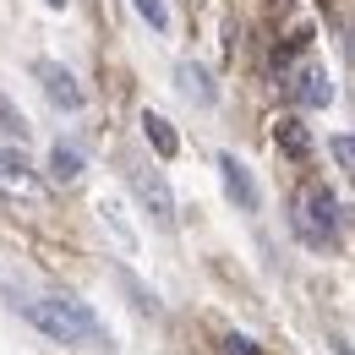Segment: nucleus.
Here are the masks:
<instances>
[{
  "label": "nucleus",
  "mask_w": 355,
  "mask_h": 355,
  "mask_svg": "<svg viewBox=\"0 0 355 355\" xmlns=\"http://www.w3.org/2000/svg\"><path fill=\"white\" fill-rule=\"evenodd\" d=\"M11 306L55 345H104L98 311L88 301H77V295H11Z\"/></svg>",
  "instance_id": "f257e3e1"
},
{
  "label": "nucleus",
  "mask_w": 355,
  "mask_h": 355,
  "mask_svg": "<svg viewBox=\"0 0 355 355\" xmlns=\"http://www.w3.org/2000/svg\"><path fill=\"white\" fill-rule=\"evenodd\" d=\"M290 224H295V235H301L306 246H317V252H328V246L345 235V208H339V197L328 191V180H306V186L295 191Z\"/></svg>",
  "instance_id": "f03ea898"
},
{
  "label": "nucleus",
  "mask_w": 355,
  "mask_h": 355,
  "mask_svg": "<svg viewBox=\"0 0 355 355\" xmlns=\"http://www.w3.org/2000/svg\"><path fill=\"white\" fill-rule=\"evenodd\" d=\"M279 88L290 93L301 110H328V104H334V77H328V66H317V60L279 66Z\"/></svg>",
  "instance_id": "7ed1b4c3"
},
{
  "label": "nucleus",
  "mask_w": 355,
  "mask_h": 355,
  "mask_svg": "<svg viewBox=\"0 0 355 355\" xmlns=\"http://www.w3.org/2000/svg\"><path fill=\"white\" fill-rule=\"evenodd\" d=\"M132 186H137V197H142V208H148V219L159 224V230H170L175 224V191H170V180L159 175L153 164H137L132 170Z\"/></svg>",
  "instance_id": "20e7f679"
},
{
  "label": "nucleus",
  "mask_w": 355,
  "mask_h": 355,
  "mask_svg": "<svg viewBox=\"0 0 355 355\" xmlns=\"http://www.w3.org/2000/svg\"><path fill=\"white\" fill-rule=\"evenodd\" d=\"M33 77H39V88H44V98L55 110H83V104H88V88H83L60 60H33Z\"/></svg>",
  "instance_id": "39448f33"
},
{
  "label": "nucleus",
  "mask_w": 355,
  "mask_h": 355,
  "mask_svg": "<svg viewBox=\"0 0 355 355\" xmlns=\"http://www.w3.org/2000/svg\"><path fill=\"white\" fill-rule=\"evenodd\" d=\"M219 180H224V197L241 208V214H257V202H263V191H257V180L252 170L235 159V153H219Z\"/></svg>",
  "instance_id": "423d86ee"
},
{
  "label": "nucleus",
  "mask_w": 355,
  "mask_h": 355,
  "mask_svg": "<svg viewBox=\"0 0 355 355\" xmlns=\"http://www.w3.org/2000/svg\"><path fill=\"white\" fill-rule=\"evenodd\" d=\"M175 83H180V93L191 98V104H219V88H214V71L208 66H197V60H180L175 66Z\"/></svg>",
  "instance_id": "0eeeda50"
},
{
  "label": "nucleus",
  "mask_w": 355,
  "mask_h": 355,
  "mask_svg": "<svg viewBox=\"0 0 355 355\" xmlns=\"http://www.w3.org/2000/svg\"><path fill=\"white\" fill-rule=\"evenodd\" d=\"M0 197H6V202L39 208V202H44V180L33 175V170H0Z\"/></svg>",
  "instance_id": "6e6552de"
},
{
  "label": "nucleus",
  "mask_w": 355,
  "mask_h": 355,
  "mask_svg": "<svg viewBox=\"0 0 355 355\" xmlns=\"http://www.w3.org/2000/svg\"><path fill=\"white\" fill-rule=\"evenodd\" d=\"M273 142H279L290 159H301V164L311 159V132H306V121H301V115H279V126H273Z\"/></svg>",
  "instance_id": "1a4fd4ad"
},
{
  "label": "nucleus",
  "mask_w": 355,
  "mask_h": 355,
  "mask_svg": "<svg viewBox=\"0 0 355 355\" xmlns=\"http://www.w3.org/2000/svg\"><path fill=\"white\" fill-rule=\"evenodd\" d=\"M83 170H88V164H83V148H71V142H55V148H49V180H55V186H77Z\"/></svg>",
  "instance_id": "9d476101"
},
{
  "label": "nucleus",
  "mask_w": 355,
  "mask_h": 355,
  "mask_svg": "<svg viewBox=\"0 0 355 355\" xmlns=\"http://www.w3.org/2000/svg\"><path fill=\"white\" fill-rule=\"evenodd\" d=\"M142 137H148V148L159 153V159H175L180 153V137H175V126L159 115V110H142Z\"/></svg>",
  "instance_id": "9b49d317"
},
{
  "label": "nucleus",
  "mask_w": 355,
  "mask_h": 355,
  "mask_svg": "<svg viewBox=\"0 0 355 355\" xmlns=\"http://www.w3.org/2000/svg\"><path fill=\"white\" fill-rule=\"evenodd\" d=\"M132 6H137V17H142L153 33H164V28H170V6H164V0H132Z\"/></svg>",
  "instance_id": "f8f14e48"
},
{
  "label": "nucleus",
  "mask_w": 355,
  "mask_h": 355,
  "mask_svg": "<svg viewBox=\"0 0 355 355\" xmlns=\"http://www.w3.org/2000/svg\"><path fill=\"white\" fill-rule=\"evenodd\" d=\"M98 214H104V224H110V230L121 235V246H126V252H137V235H132V224L121 219V202H104Z\"/></svg>",
  "instance_id": "ddd939ff"
},
{
  "label": "nucleus",
  "mask_w": 355,
  "mask_h": 355,
  "mask_svg": "<svg viewBox=\"0 0 355 355\" xmlns=\"http://www.w3.org/2000/svg\"><path fill=\"white\" fill-rule=\"evenodd\" d=\"M121 284H126V290H132V301H137V311H159V295H153V290H148V284H142V279H137V273H121Z\"/></svg>",
  "instance_id": "4468645a"
},
{
  "label": "nucleus",
  "mask_w": 355,
  "mask_h": 355,
  "mask_svg": "<svg viewBox=\"0 0 355 355\" xmlns=\"http://www.w3.org/2000/svg\"><path fill=\"white\" fill-rule=\"evenodd\" d=\"M328 148H334V164L350 175V170H355V142H350V132H339L334 142H328Z\"/></svg>",
  "instance_id": "2eb2a0df"
},
{
  "label": "nucleus",
  "mask_w": 355,
  "mask_h": 355,
  "mask_svg": "<svg viewBox=\"0 0 355 355\" xmlns=\"http://www.w3.org/2000/svg\"><path fill=\"white\" fill-rule=\"evenodd\" d=\"M224 355H263L252 334H224Z\"/></svg>",
  "instance_id": "dca6fc26"
},
{
  "label": "nucleus",
  "mask_w": 355,
  "mask_h": 355,
  "mask_svg": "<svg viewBox=\"0 0 355 355\" xmlns=\"http://www.w3.org/2000/svg\"><path fill=\"white\" fill-rule=\"evenodd\" d=\"M0 170H28V153H22V148H6V142H0Z\"/></svg>",
  "instance_id": "f3484780"
},
{
  "label": "nucleus",
  "mask_w": 355,
  "mask_h": 355,
  "mask_svg": "<svg viewBox=\"0 0 355 355\" xmlns=\"http://www.w3.org/2000/svg\"><path fill=\"white\" fill-rule=\"evenodd\" d=\"M44 6H66V0H44Z\"/></svg>",
  "instance_id": "a211bd4d"
}]
</instances>
